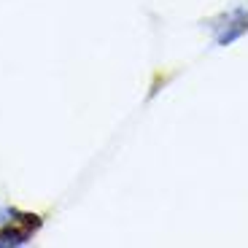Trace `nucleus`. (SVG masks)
<instances>
[]
</instances>
